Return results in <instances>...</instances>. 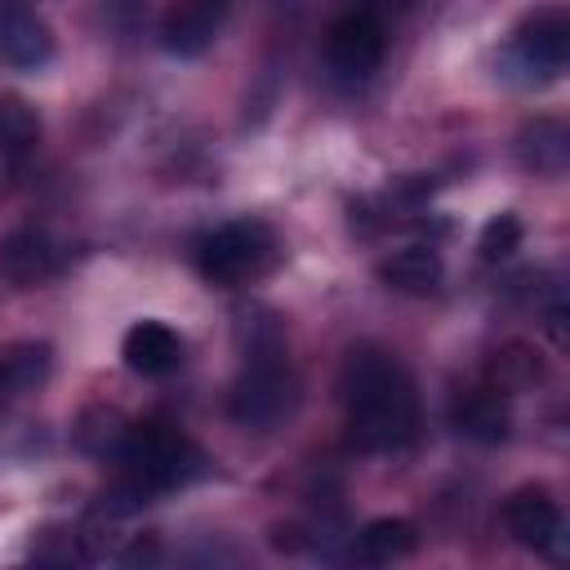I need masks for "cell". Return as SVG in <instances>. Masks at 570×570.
<instances>
[{
  "instance_id": "1",
  "label": "cell",
  "mask_w": 570,
  "mask_h": 570,
  "mask_svg": "<svg viewBox=\"0 0 570 570\" xmlns=\"http://www.w3.org/2000/svg\"><path fill=\"white\" fill-rule=\"evenodd\" d=\"M338 401L361 450H401L419 428L414 383L383 347H352L338 370Z\"/></svg>"
},
{
  "instance_id": "2",
  "label": "cell",
  "mask_w": 570,
  "mask_h": 570,
  "mask_svg": "<svg viewBox=\"0 0 570 570\" xmlns=\"http://www.w3.org/2000/svg\"><path fill=\"white\" fill-rule=\"evenodd\" d=\"M116 463H120V481H129L138 494L151 499L191 481L200 468V454L183 432L165 423H134L116 450Z\"/></svg>"
},
{
  "instance_id": "3",
  "label": "cell",
  "mask_w": 570,
  "mask_h": 570,
  "mask_svg": "<svg viewBox=\"0 0 570 570\" xmlns=\"http://www.w3.org/2000/svg\"><path fill=\"white\" fill-rule=\"evenodd\" d=\"M281 258V245L267 223L258 218H236L196 240V267L214 285H249L267 276Z\"/></svg>"
},
{
  "instance_id": "4",
  "label": "cell",
  "mask_w": 570,
  "mask_h": 570,
  "mask_svg": "<svg viewBox=\"0 0 570 570\" xmlns=\"http://www.w3.org/2000/svg\"><path fill=\"white\" fill-rule=\"evenodd\" d=\"M294 405H298V379H294L285 352L245 356V370L236 374V383L227 392L232 423H240L249 432H267L281 419H289Z\"/></svg>"
},
{
  "instance_id": "5",
  "label": "cell",
  "mask_w": 570,
  "mask_h": 570,
  "mask_svg": "<svg viewBox=\"0 0 570 570\" xmlns=\"http://www.w3.org/2000/svg\"><path fill=\"white\" fill-rule=\"evenodd\" d=\"M508 67L521 71V85H548L566 71V58H570V22L561 9H539L534 18H525L517 31H512V45H508Z\"/></svg>"
},
{
  "instance_id": "6",
  "label": "cell",
  "mask_w": 570,
  "mask_h": 570,
  "mask_svg": "<svg viewBox=\"0 0 570 570\" xmlns=\"http://www.w3.org/2000/svg\"><path fill=\"white\" fill-rule=\"evenodd\" d=\"M383 49H387V31L374 9L343 13L325 36V58H330L334 76H343V80H365L383 62Z\"/></svg>"
},
{
  "instance_id": "7",
  "label": "cell",
  "mask_w": 570,
  "mask_h": 570,
  "mask_svg": "<svg viewBox=\"0 0 570 570\" xmlns=\"http://www.w3.org/2000/svg\"><path fill=\"white\" fill-rule=\"evenodd\" d=\"M62 267V249L45 227H13L9 236H0V276L18 289L45 285L53 281Z\"/></svg>"
},
{
  "instance_id": "8",
  "label": "cell",
  "mask_w": 570,
  "mask_h": 570,
  "mask_svg": "<svg viewBox=\"0 0 570 570\" xmlns=\"http://www.w3.org/2000/svg\"><path fill=\"white\" fill-rule=\"evenodd\" d=\"M227 9H232V0H174L160 18V45L178 58L205 53L223 31Z\"/></svg>"
},
{
  "instance_id": "9",
  "label": "cell",
  "mask_w": 570,
  "mask_h": 570,
  "mask_svg": "<svg viewBox=\"0 0 570 570\" xmlns=\"http://www.w3.org/2000/svg\"><path fill=\"white\" fill-rule=\"evenodd\" d=\"M503 521H508V534L521 543V548H534V552H561V539H566V521H561V508L548 490H517L508 503H503Z\"/></svg>"
},
{
  "instance_id": "10",
  "label": "cell",
  "mask_w": 570,
  "mask_h": 570,
  "mask_svg": "<svg viewBox=\"0 0 570 570\" xmlns=\"http://www.w3.org/2000/svg\"><path fill=\"white\" fill-rule=\"evenodd\" d=\"M0 58L18 71H40L53 62V31L40 13L22 9V4H4L0 9Z\"/></svg>"
},
{
  "instance_id": "11",
  "label": "cell",
  "mask_w": 570,
  "mask_h": 570,
  "mask_svg": "<svg viewBox=\"0 0 570 570\" xmlns=\"http://www.w3.org/2000/svg\"><path fill=\"white\" fill-rule=\"evenodd\" d=\"M120 356L134 374L142 379H160L169 370L183 365V338L165 325V321H134L120 338Z\"/></svg>"
},
{
  "instance_id": "12",
  "label": "cell",
  "mask_w": 570,
  "mask_h": 570,
  "mask_svg": "<svg viewBox=\"0 0 570 570\" xmlns=\"http://www.w3.org/2000/svg\"><path fill=\"white\" fill-rule=\"evenodd\" d=\"M441 276H445V263H441V254L432 245H405V249H396V254H387L379 263V281L387 289L414 294V298L436 294L441 289Z\"/></svg>"
},
{
  "instance_id": "13",
  "label": "cell",
  "mask_w": 570,
  "mask_h": 570,
  "mask_svg": "<svg viewBox=\"0 0 570 570\" xmlns=\"http://www.w3.org/2000/svg\"><path fill=\"white\" fill-rule=\"evenodd\" d=\"M454 428H459L468 441H481V445H499V441L512 432V414H508V401H503V392H494V387L468 392V396L454 405Z\"/></svg>"
},
{
  "instance_id": "14",
  "label": "cell",
  "mask_w": 570,
  "mask_h": 570,
  "mask_svg": "<svg viewBox=\"0 0 570 570\" xmlns=\"http://www.w3.org/2000/svg\"><path fill=\"white\" fill-rule=\"evenodd\" d=\"M419 548V530L405 521V517H374L361 534H356V557L370 561V566H387V561H401Z\"/></svg>"
},
{
  "instance_id": "15",
  "label": "cell",
  "mask_w": 570,
  "mask_h": 570,
  "mask_svg": "<svg viewBox=\"0 0 570 570\" xmlns=\"http://www.w3.org/2000/svg\"><path fill=\"white\" fill-rule=\"evenodd\" d=\"M521 165L534 169V174H561L566 169V156H570V134L561 120H534L521 129Z\"/></svg>"
},
{
  "instance_id": "16",
  "label": "cell",
  "mask_w": 570,
  "mask_h": 570,
  "mask_svg": "<svg viewBox=\"0 0 570 570\" xmlns=\"http://www.w3.org/2000/svg\"><path fill=\"white\" fill-rule=\"evenodd\" d=\"M0 370H4V387L9 392L40 387L49 379V370H53V347L49 343H13L0 356Z\"/></svg>"
},
{
  "instance_id": "17",
  "label": "cell",
  "mask_w": 570,
  "mask_h": 570,
  "mask_svg": "<svg viewBox=\"0 0 570 570\" xmlns=\"http://www.w3.org/2000/svg\"><path fill=\"white\" fill-rule=\"evenodd\" d=\"M40 142V116L18 94H0V147L9 156H31Z\"/></svg>"
},
{
  "instance_id": "18",
  "label": "cell",
  "mask_w": 570,
  "mask_h": 570,
  "mask_svg": "<svg viewBox=\"0 0 570 570\" xmlns=\"http://www.w3.org/2000/svg\"><path fill=\"white\" fill-rule=\"evenodd\" d=\"M539 379H543V361H539L530 347H521V343L494 352V361H490V387L503 392V396L525 392V387H534Z\"/></svg>"
},
{
  "instance_id": "19",
  "label": "cell",
  "mask_w": 570,
  "mask_h": 570,
  "mask_svg": "<svg viewBox=\"0 0 570 570\" xmlns=\"http://www.w3.org/2000/svg\"><path fill=\"white\" fill-rule=\"evenodd\" d=\"M125 432H129V423L120 419V410L94 405V410L80 419V428H76V445L89 450V454H116L120 441H125Z\"/></svg>"
},
{
  "instance_id": "20",
  "label": "cell",
  "mask_w": 570,
  "mask_h": 570,
  "mask_svg": "<svg viewBox=\"0 0 570 570\" xmlns=\"http://www.w3.org/2000/svg\"><path fill=\"white\" fill-rule=\"evenodd\" d=\"M521 240H525L521 218H517V214H494V218L481 227L476 249H481L485 263H503V258H512V254L521 249Z\"/></svg>"
},
{
  "instance_id": "21",
  "label": "cell",
  "mask_w": 570,
  "mask_h": 570,
  "mask_svg": "<svg viewBox=\"0 0 570 570\" xmlns=\"http://www.w3.org/2000/svg\"><path fill=\"white\" fill-rule=\"evenodd\" d=\"M4 392H9V387H4V370H0V396H4Z\"/></svg>"
}]
</instances>
